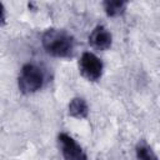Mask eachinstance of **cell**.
Returning <instances> with one entry per match:
<instances>
[{"label": "cell", "mask_w": 160, "mask_h": 160, "mask_svg": "<svg viewBox=\"0 0 160 160\" xmlns=\"http://www.w3.org/2000/svg\"><path fill=\"white\" fill-rule=\"evenodd\" d=\"M42 48L48 54L55 58H70L74 52V38L59 29H48L41 38Z\"/></svg>", "instance_id": "1"}, {"label": "cell", "mask_w": 160, "mask_h": 160, "mask_svg": "<svg viewBox=\"0 0 160 160\" xmlns=\"http://www.w3.org/2000/svg\"><path fill=\"white\" fill-rule=\"evenodd\" d=\"M44 84V74L41 69L34 64H25L21 68L18 78V86L20 92L29 95L41 89Z\"/></svg>", "instance_id": "2"}, {"label": "cell", "mask_w": 160, "mask_h": 160, "mask_svg": "<svg viewBox=\"0 0 160 160\" xmlns=\"http://www.w3.org/2000/svg\"><path fill=\"white\" fill-rule=\"evenodd\" d=\"M102 61L92 52L85 51L82 52L79 60V70L82 78L88 81H98L102 74Z\"/></svg>", "instance_id": "3"}, {"label": "cell", "mask_w": 160, "mask_h": 160, "mask_svg": "<svg viewBox=\"0 0 160 160\" xmlns=\"http://www.w3.org/2000/svg\"><path fill=\"white\" fill-rule=\"evenodd\" d=\"M58 141L64 160H88L82 148L70 135L61 132L58 136Z\"/></svg>", "instance_id": "4"}, {"label": "cell", "mask_w": 160, "mask_h": 160, "mask_svg": "<svg viewBox=\"0 0 160 160\" xmlns=\"http://www.w3.org/2000/svg\"><path fill=\"white\" fill-rule=\"evenodd\" d=\"M89 44L92 49L104 51L111 46L112 36H111L110 31L104 25H98L94 28V30L89 35Z\"/></svg>", "instance_id": "5"}, {"label": "cell", "mask_w": 160, "mask_h": 160, "mask_svg": "<svg viewBox=\"0 0 160 160\" xmlns=\"http://www.w3.org/2000/svg\"><path fill=\"white\" fill-rule=\"evenodd\" d=\"M69 115L75 119H85L89 114V106L82 98H74L68 106Z\"/></svg>", "instance_id": "6"}, {"label": "cell", "mask_w": 160, "mask_h": 160, "mask_svg": "<svg viewBox=\"0 0 160 160\" xmlns=\"http://www.w3.org/2000/svg\"><path fill=\"white\" fill-rule=\"evenodd\" d=\"M102 6H104V10L108 16L115 18V16L124 14V11L128 6V2L122 1V0H106L102 2Z\"/></svg>", "instance_id": "7"}, {"label": "cell", "mask_w": 160, "mask_h": 160, "mask_svg": "<svg viewBox=\"0 0 160 160\" xmlns=\"http://www.w3.org/2000/svg\"><path fill=\"white\" fill-rule=\"evenodd\" d=\"M138 160H158L156 154L146 142H139L135 149Z\"/></svg>", "instance_id": "8"}, {"label": "cell", "mask_w": 160, "mask_h": 160, "mask_svg": "<svg viewBox=\"0 0 160 160\" xmlns=\"http://www.w3.org/2000/svg\"><path fill=\"white\" fill-rule=\"evenodd\" d=\"M0 12H1V25H5L6 22V15H5V8L2 4H0Z\"/></svg>", "instance_id": "9"}]
</instances>
